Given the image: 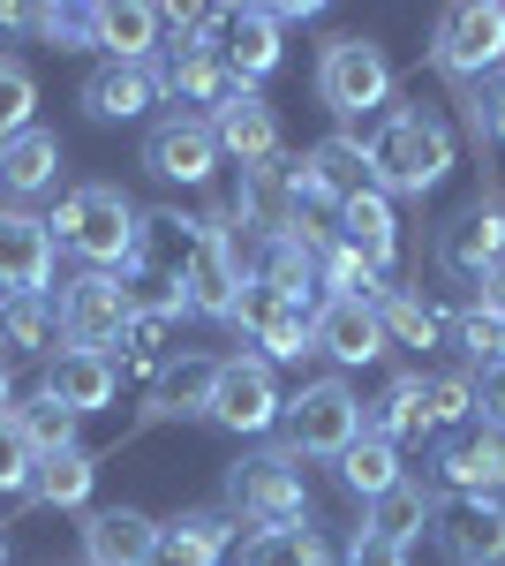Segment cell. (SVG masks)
<instances>
[{"label":"cell","mask_w":505,"mask_h":566,"mask_svg":"<svg viewBox=\"0 0 505 566\" xmlns=\"http://www.w3.org/2000/svg\"><path fill=\"white\" fill-rule=\"evenodd\" d=\"M317 348L333 355L339 370H355V363H378V355H385L378 303H362V295H333V303H317Z\"/></svg>","instance_id":"18"},{"label":"cell","mask_w":505,"mask_h":566,"mask_svg":"<svg viewBox=\"0 0 505 566\" xmlns=\"http://www.w3.org/2000/svg\"><path fill=\"white\" fill-rule=\"evenodd\" d=\"M227 325H242L256 348H264V363H295V355L317 348V310L272 295L264 280H242V295H234V317H227Z\"/></svg>","instance_id":"7"},{"label":"cell","mask_w":505,"mask_h":566,"mask_svg":"<svg viewBox=\"0 0 505 566\" xmlns=\"http://www.w3.org/2000/svg\"><path fill=\"white\" fill-rule=\"evenodd\" d=\"M227 536H234L227 514H181V522H159L151 559H144V566H219Z\"/></svg>","instance_id":"28"},{"label":"cell","mask_w":505,"mask_h":566,"mask_svg":"<svg viewBox=\"0 0 505 566\" xmlns=\"http://www.w3.org/2000/svg\"><path fill=\"white\" fill-rule=\"evenodd\" d=\"M309 189L333 205V212H347L355 197H370L378 189V175H370V151H362V136H325V144H309Z\"/></svg>","instance_id":"19"},{"label":"cell","mask_w":505,"mask_h":566,"mask_svg":"<svg viewBox=\"0 0 505 566\" xmlns=\"http://www.w3.org/2000/svg\"><path fill=\"white\" fill-rule=\"evenodd\" d=\"M8 416H15V431H23V446H31V453H69V446H76V416H69L53 392H31V400H15Z\"/></svg>","instance_id":"35"},{"label":"cell","mask_w":505,"mask_h":566,"mask_svg":"<svg viewBox=\"0 0 505 566\" xmlns=\"http://www.w3.org/2000/svg\"><path fill=\"white\" fill-rule=\"evenodd\" d=\"M483 566H505V552H498V559H483Z\"/></svg>","instance_id":"50"},{"label":"cell","mask_w":505,"mask_h":566,"mask_svg":"<svg viewBox=\"0 0 505 566\" xmlns=\"http://www.w3.org/2000/svg\"><path fill=\"white\" fill-rule=\"evenodd\" d=\"M422 400H430V431H453L475 416V378H422Z\"/></svg>","instance_id":"41"},{"label":"cell","mask_w":505,"mask_h":566,"mask_svg":"<svg viewBox=\"0 0 505 566\" xmlns=\"http://www.w3.org/2000/svg\"><path fill=\"white\" fill-rule=\"evenodd\" d=\"M61 295H0V355H61Z\"/></svg>","instance_id":"22"},{"label":"cell","mask_w":505,"mask_h":566,"mask_svg":"<svg viewBox=\"0 0 505 566\" xmlns=\"http://www.w3.org/2000/svg\"><path fill=\"white\" fill-rule=\"evenodd\" d=\"M505 258V219L491 212V205H475V212H461L445 234H438V264L461 280V287H483L491 280V264Z\"/></svg>","instance_id":"17"},{"label":"cell","mask_w":505,"mask_h":566,"mask_svg":"<svg viewBox=\"0 0 505 566\" xmlns=\"http://www.w3.org/2000/svg\"><path fill=\"white\" fill-rule=\"evenodd\" d=\"M280 423H287V453H347L355 438H362V400L347 392V378H317V386H302L287 408H280Z\"/></svg>","instance_id":"4"},{"label":"cell","mask_w":505,"mask_h":566,"mask_svg":"<svg viewBox=\"0 0 505 566\" xmlns=\"http://www.w3.org/2000/svg\"><path fill=\"white\" fill-rule=\"evenodd\" d=\"M467 114H475V129L498 136L505 144V69H491L483 84H467Z\"/></svg>","instance_id":"44"},{"label":"cell","mask_w":505,"mask_h":566,"mask_svg":"<svg viewBox=\"0 0 505 566\" xmlns=\"http://www.w3.org/2000/svg\"><path fill=\"white\" fill-rule=\"evenodd\" d=\"M128 317L136 310L122 295V272H84V280L61 287V333H69V348H91V355L122 348Z\"/></svg>","instance_id":"9"},{"label":"cell","mask_w":505,"mask_h":566,"mask_svg":"<svg viewBox=\"0 0 505 566\" xmlns=\"http://www.w3.org/2000/svg\"><path fill=\"white\" fill-rule=\"evenodd\" d=\"M53 175H61V144L45 129H23V136L0 144V189H8V197H39Z\"/></svg>","instance_id":"31"},{"label":"cell","mask_w":505,"mask_h":566,"mask_svg":"<svg viewBox=\"0 0 505 566\" xmlns=\"http://www.w3.org/2000/svg\"><path fill=\"white\" fill-rule=\"evenodd\" d=\"M227 506L256 528H295L309 514V491H302V469L287 446H272V453H250V461H234L227 469Z\"/></svg>","instance_id":"3"},{"label":"cell","mask_w":505,"mask_h":566,"mask_svg":"<svg viewBox=\"0 0 505 566\" xmlns=\"http://www.w3.org/2000/svg\"><path fill=\"white\" fill-rule=\"evenodd\" d=\"M211 386H219L211 355H173L151 378V416H211Z\"/></svg>","instance_id":"29"},{"label":"cell","mask_w":505,"mask_h":566,"mask_svg":"<svg viewBox=\"0 0 505 566\" xmlns=\"http://www.w3.org/2000/svg\"><path fill=\"white\" fill-rule=\"evenodd\" d=\"M31 23V8H0V31H23Z\"/></svg>","instance_id":"48"},{"label":"cell","mask_w":505,"mask_h":566,"mask_svg":"<svg viewBox=\"0 0 505 566\" xmlns=\"http://www.w3.org/2000/svg\"><path fill=\"white\" fill-rule=\"evenodd\" d=\"M151 536H159L151 514H136V506H106V514H91V522H84V552H91V566H144V559H151Z\"/></svg>","instance_id":"26"},{"label":"cell","mask_w":505,"mask_h":566,"mask_svg":"<svg viewBox=\"0 0 505 566\" xmlns=\"http://www.w3.org/2000/svg\"><path fill=\"white\" fill-rule=\"evenodd\" d=\"M91 45L106 61H151L159 53V8H144V0H98L91 8Z\"/></svg>","instance_id":"23"},{"label":"cell","mask_w":505,"mask_h":566,"mask_svg":"<svg viewBox=\"0 0 505 566\" xmlns=\"http://www.w3.org/2000/svg\"><path fill=\"white\" fill-rule=\"evenodd\" d=\"M362 151H370L378 189H392V197H422V189H438V175L453 167V136L438 129L422 106L378 114V129L362 136Z\"/></svg>","instance_id":"1"},{"label":"cell","mask_w":505,"mask_h":566,"mask_svg":"<svg viewBox=\"0 0 505 566\" xmlns=\"http://www.w3.org/2000/svg\"><path fill=\"white\" fill-rule=\"evenodd\" d=\"M317 98L333 114H385L392 98V61L370 39H333L325 45V69H317Z\"/></svg>","instance_id":"8"},{"label":"cell","mask_w":505,"mask_h":566,"mask_svg":"<svg viewBox=\"0 0 505 566\" xmlns=\"http://www.w3.org/2000/svg\"><path fill=\"white\" fill-rule=\"evenodd\" d=\"M242 250H234V227H227V212L204 219V242H197V258H189V272H181V303L204 310V317H234V295H242Z\"/></svg>","instance_id":"10"},{"label":"cell","mask_w":505,"mask_h":566,"mask_svg":"<svg viewBox=\"0 0 505 566\" xmlns=\"http://www.w3.org/2000/svg\"><path fill=\"white\" fill-rule=\"evenodd\" d=\"M430 506H438V499H430V491H422V483H392V491H385V499H370V536H385V544H415V528L430 522Z\"/></svg>","instance_id":"34"},{"label":"cell","mask_w":505,"mask_h":566,"mask_svg":"<svg viewBox=\"0 0 505 566\" xmlns=\"http://www.w3.org/2000/svg\"><path fill=\"white\" fill-rule=\"evenodd\" d=\"M144 167L159 181H211V167H219L211 114H167L159 129L144 136Z\"/></svg>","instance_id":"13"},{"label":"cell","mask_w":505,"mask_h":566,"mask_svg":"<svg viewBox=\"0 0 505 566\" xmlns=\"http://www.w3.org/2000/svg\"><path fill=\"white\" fill-rule=\"evenodd\" d=\"M0 416H8V355H0Z\"/></svg>","instance_id":"49"},{"label":"cell","mask_w":505,"mask_h":566,"mask_svg":"<svg viewBox=\"0 0 505 566\" xmlns=\"http://www.w3.org/2000/svg\"><path fill=\"white\" fill-rule=\"evenodd\" d=\"M347 566H408V544H385V536L362 528V536L347 544Z\"/></svg>","instance_id":"46"},{"label":"cell","mask_w":505,"mask_h":566,"mask_svg":"<svg viewBox=\"0 0 505 566\" xmlns=\"http://www.w3.org/2000/svg\"><path fill=\"white\" fill-rule=\"evenodd\" d=\"M242 566H325V544H317V528H256L250 544H242Z\"/></svg>","instance_id":"37"},{"label":"cell","mask_w":505,"mask_h":566,"mask_svg":"<svg viewBox=\"0 0 505 566\" xmlns=\"http://www.w3.org/2000/svg\"><path fill=\"white\" fill-rule=\"evenodd\" d=\"M339 476H347V491H362V499H385L392 483H408V469H400V446H385V438L362 431L339 453Z\"/></svg>","instance_id":"33"},{"label":"cell","mask_w":505,"mask_h":566,"mask_svg":"<svg viewBox=\"0 0 505 566\" xmlns=\"http://www.w3.org/2000/svg\"><path fill=\"white\" fill-rule=\"evenodd\" d=\"M0 295H53V227L0 205Z\"/></svg>","instance_id":"12"},{"label":"cell","mask_w":505,"mask_h":566,"mask_svg":"<svg viewBox=\"0 0 505 566\" xmlns=\"http://www.w3.org/2000/svg\"><path fill=\"white\" fill-rule=\"evenodd\" d=\"M31 31L53 39L61 53H76V45H91V8H31Z\"/></svg>","instance_id":"42"},{"label":"cell","mask_w":505,"mask_h":566,"mask_svg":"<svg viewBox=\"0 0 505 566\" xmlns=\"http://www.w3.org/2000/svg\"><path fill=\"white\" fill-rule=\"evenodd\" d=\"M430 53H438L445 76L483 84L491 69H505V8H498V0H461V8H445Z\"/></svg>","instance_id":"5"},{"label":"cell","mask_w":505,"mask_h":566,"mask_svg":"<svg viewBox=\"0 0 505 566\" xmlns=\"http://www.w3.org/2000/svg\"><path fill=\"white\" fill-rule=\"evenodd\" d=\"M250 280H264V287L287 295V303H309V295H317V250H302V242H264V264H256Z\"/></svg>","instance_id":"36"},{"label":"cell","mask_w":505,"mask_h":566,"mask_svg":"<svg viewBox=\"0 0 505 566\" xmlns=\"http://www.w3.org/2000/svg\"><path fill=\"white\" fill-rule=\"evenodd\" d=\"M362 431L385 438V446H408V438H430V400H422V370H400L392 386L362 408Z\"/></svg>","instance_id":"27"},{"label":"cell","mask_w":505,"mask_h":566,"mask_svg":"<svg viewBox=\"0 0 505 566\" xmlns=\"http://www.w3.org/2000/svg\"><path fill=\"white\" fill-rule=\"evenodd\" d=\"M461 348L475 355V370H483V363H505V310L467 303L461 310Z\"/></svg>","instance_id":"40"},{"label":"cell","mask_w":505,"mask_h":566,"mask_svg":"<svg viewBox=\"0 0 505 566\" xmlns=\"http://www.w3.org/2000/svg\"><path fill=\"white\" fill-rule=\"evenodd\" d=\"M0 566H8V544H0Z\"/></svg>","instance_id":"51"},{"label":"cell","mask_w":505,"mask_h":566,"mask_svg":"<svg viewBox=\"0 0 505 566\" xmlns=\"http://www.w3.org/2000/svg\"><path fill=\"white\" fill-rule=\"evenodd\" d=\"M475 295H483V303H491V310H505V258L491 264V280H483V287H475Z\"/></svg>","instance_id":"47"},{"label":"cell","mask_w":505,"mask_h":566,"mask_svg":"<svg viewBox=\"0 0 505 566\" xmlns=\"http://www.w3.org/2000/svg\"><path fill=\"white\" fill-rule=\"evenodd\" d=\"M211 136H219V151H234L242 167H264V159H280V114H272L256 91H234V98L211 114Z\"/></svg>","instance_id":"20"},{"label":"cell","mask_w":505,"mask_h":566,"mask_svg":"<svg viewBox=\"0 0 505 566\" xmlns=\"http://www.w3.org/2000/svg\"><path fill=\"white\" fill-rule=\"evenodd\" d=\"M159 91H173V98H189V106H211V114H219V106H227L242 84H234V76H227V69L204 53V39H181V45H167Z\"/></svg>","instance_id":"25"},{"label":"cell","mask_w":505,"mask_h":566,"mask_svg":"<svg viewBox=\"0 0 505 566\" xmlns=\"http://www.w3.org/2000/svg\"><path fill=\"white\" fill-rule=\"evenodd\" d=\"M280 386H272V363L264 355H234L219 363V386H211V423L227 431H272L280 423Z\"/></svg>","instance_id":"11"},{"label":"cell","mask_w":505,"mask_h":566,"mask_svg":"<svg viewBox=\"0 0 505 566\" xmlns=\"http://www.w3.org/2000/svg\"><path fill=\"white\" fill-rule=\"evenodd\" d=\"M378 325H385V340H400V348H430L438 340V310L415 303L408 287H385L378 295Z\"/></svg>","instance_id":"38"},{"label":"cell","mask_w":505,"mask_h":566,"mask_svg":"<svg viewBox=\"0 0 505 566\" xmlns=\"http://www.w3.org/2000/svg\"><path fill=\"white\" fill-rule=\"evenodd\" d=\"M438 476H445V499H498L505 491V431H491V423L461 431L438 453Z\"/></svg>","instance_id":"15"},{"label":"cell","mask_w":505,"mask_h":566,"mask_svg":"<svg viewBox=\"0 0 505 566\" xmlns=\"http://www.w3.org/2000/svg\"><path fill=\"white\" fill-rule=\"evenodd\" d=\"M91 483H98V469H91L84 446H69V453H39V469H31V499H45V506H84Z\"/></svg>","instance_id":"32"},{"label":"cell","mask_w":505,"mask_h":566,"mask_svg":"<svg viewBox=\"0 0 505 566\" xmlns=\"http://www.w3.org/2000/svg\"><path fill=\"white\" fill-rule=\"evenodd\" d=\"M31 106H39V84H31V69H23V61H0V144L31 129Z\"/></svg>","instance_id":"39"},{"label":"cell","mask_w":505,"mask_h":566,"mask_svg":"<svg viewBox=\"0 0 505 566\" xmlns=\"http://www.w3.org/2000/svg\"><path fill=\"white\" fill-rule=\"evenodd\" d=\"M69 416H91V408H106L114 400V355H91V348H61L45 355V386Z\"/></svg>","instance_id":"21"},{"label":"cell","mask_w":505,"mask_h":566,"mask_svg":"<svg viewBox=\"0 0 505 566\" xmlns=\"http://www.w3.org/2000/svg\"><path fill=\"white\" fill-rule=\"evenodd\" d=\"M151 98H159V69L151 61H106V69H91V84H84V106L98 122H136Z\"/></svg>","instance_id":"24"},{"label":"cell","mask_w":505,"mask_h":566,"mask_svg":"<svg viewBox=\"0 0 505 566\" xmlns=\"http://www.w3.org/2000/svg\"><path fill=\"white\" fill-rule=\"evenodd\" d=\"M475 416H483L491 431H505V363H483V370H475Z\"/></svg>","instance_id":"45"},{"label":"cell","mask_w":505,"mask_h":566,"mask_svg":"<svg viewBox=\"0 0 505 566\" xmlns=\"http://www.w3.org/2000/svg\"><path fill=\"white\" fill-rule=\"evenodd\" d=\"M31 469H39V453L23 446L15 416H0V491H31Z\"/></svg>","instance_id":"43"},{"label":"cell","mask_w":505,"mask_h":566,"mask_svg":"<svg viewBox=\"0 0 505 566\" xmlns=\"http://www.w3.org/2000/svg\"><path fill=\"white\" fill-rule=\"evenodd\" d=\"M197 242H204V219H181V212H136V258L122 272H151V280H173L181 287V272L197 258Z\"/></svg>","instance_id":"16"},{"label":"cell","mask_w":505,"mask_h":566,"mask_svg":"<svg viewBox=\"0 0 505 566\" xmlns=\"http://www.w3.org/2000/svg\"><path fill=\"white\" fill-rule=\"evenodd\" d=\"M204 53L250 91L280 69V23L272 8H204Z\"/></svg>","instance_id":"6"},{"label":"cell","mask_w":505,"mask_h":566,"mask_svg":"<svg viewBox=\"0 0 505 566\" xmlns=\"http://www.w3.org/2000/svg\"><path fill=\"white\" fill-rule=\"evenodd\" d=\"M430 528H438V544H445L453 566H483V559L505 552V506L498 499H438L430 506Z\"/></svg>","instance_id":"14"},{"label":"cell","mask_w":505,"mask_h":566,"mask_svg":"<svg viewBox=\"0 0 505 566\" xmlns=\"http://www.w3.org/2000/svg\"><path fill=\"white\" fill-rule=\"evenodd\" d=\"M333 234H339V242H347V250H355L362 264H370V272H385V264H392V250H400L385 189H370V197H355V205L339 212V227H333Z\"/></svg>","instance_id":"30"},{"label":"cell","mask_w":505,"mask_h":566,"mask_svg":"<svg viewBox=\"0 0 505 566\" xmlns=\"http://www.w3.org/2000/svg\"><path fill=\"white\" fill-rule=\"evenodd\" d=\"M61 250H76L91 272H122L136 258V205H128L114 181H84L61 197V212L45 219Z\"/></svg>","instance_id":"2"}]
</instances>
